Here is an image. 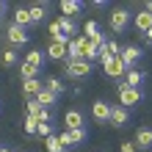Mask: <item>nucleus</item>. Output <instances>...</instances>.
Masks as SVG:
<instances>
[{"label": "nucleus", "mask_w": 152, "mask_h": 152, "mask_svg": "<svg viewBox=\"0 0 152 152\" xmlns=\"http://www.w3.org/2000/svg\"><path fill=\"white\" fill-rule=\"evenodd\" d=\"M130 22H133V17H130L127 8H113L111 17H108V28L113 33H124V31L130 28Z\"/></svg>", "instance_id": "nucleus-1"}, {"label": "nucleus", "mask_w": 152, "mask_h": 152, "mask_svg": "<svg viewBox=\"0 0 152 152\" xmlns=\"http://www.w3.org/2000/svg\"><path fill=\"white\" fill-rule=\"evenodd\" d=\"M144 100V91L141 88H130V86H124V83H119V105L122 108H136V105Z\"/></svg>", "instance_id": "nucleus-2"}, {"label": "nucleus", "mask_w": 152, "mask_h": 152, "mask_svg": "<svg viewBox=\"0 0 152 152\" xmlns=\"http://www.w3.org/2000/svg\"><path fill=\"white\" fill-rule=\"evenodd\" d=\"M91 72H94V64H88V61H66V66H64V75L72 80L88 77Z\"/></svg>", "instance_id": "nucleus-3"}, {"label": "nucleus", "mask_w": 152, "mask_h": 152, "mask_svg": "<svg viewBox=\"0 0 152 152\" xmlns=\"http://www.w3.org/2000/svg\"><path fill=\"white\" fill-rule=\"evenodd\" d=\"M88 138V133H86V127H80V130H64L58 136V141H61V147H64L66 152H69V147H80L83 141Z\"/></svg>", "instance_id": "nucleus-4"}, {"label": "nucleus", "mask_w": 152, "mask_h": 152, "mask_svg": "<svg viewBox=\"0 0 152 152\" xmlns=\"http://www.w3.org/2000/svg\"><path fill=\"white\" fill-rule=\"evenodd\" d=\"M141 47H136V44H127V47H122V53H119V61L124 64V69H136V64L141 61Z\"/></svg>", "instance_id": "nucleus-5"}, {"label": "nucleus", "mask_w": 152, "mask_h": 152, "mask_svg": "<svg viewBox=\"0 0 152 152\" xmlns=\"http://www.w3.org/2000/svg\"><path fill=\"white\" fill-rule=\"evenodd\" d=\"M100 64H102V72L108 75V77H113V80H122L124 72H127V69H124V64L119 61V56H116V58H102Z\"/></svg>", "instance_id": "nucleus-6"}, {"label": "nucleus", "mask_w": 152, "mask_h": 152, "mask_svg": "<svg viewBox=\"0 0 152 152\" xmlns=\"http://www.w3.org/2000/svg\"><path fill=\"white\" fill-rule=\"evenodd\" d=\"M91 119L97 124H111V102H105V100H97L91 105Z\"/></svg>", "instance_id": "nucleus-7"}, {"label": "nucleus", "mask_w": 152, "mask_h": 152, "mask_svg": "<svg viewBox=\"0 0 152 152\" xmlns=\"http://www.w3.org/2000/svg\"><path fill=\"white\" fill-rule=\"evenodd\" d=\"M6 39L11 42L14 47H20V44H28V42H31L28 31H25V28H20V25H14V22H11V25L6 28Z\"/></svg>", "instance_id": "nucleus-8"}, {"label": "nucleus", "mask_w": 152, "mask_h": 152, "mask_svg": "<svg viewBox=\"0 0 152 152\" xmlns=\"http://www.w3.org/2000/svg\"><path fill=\"white\" fill-rule=\"evenodd\" d=\"M83 47H86L83 36L69 39V44H66V61H83Z\"/></svg>", "instance_id": "nucleus-9"}, {"label": "nucleus", "mask_w": 152, "mask_h": 152, "mask_svg": "<svg viewBox=\"0 0 152 152\" xmlns=\"http://www.w3.org/2000/svg\"><path fill=\"white\" fill-rule=\"evenodd\" d=\"M111 124L113 127H127L130 124V111L122 105H111Z\"/></svg>", "instance_id": "nucleus-10"}, {"label": "nucleus", "mask_w": 152, "mask_h": 152, "mask_svg": "<svg viewBox=\"0 0 152 152\" xmlns=\"http://www.w3.org/2000/svg\"><path fill=\"white\" fill-rule=\"evenodd\" d=\"M66 44H69V42H53V39H50V44H47V58L64 61V58H66Z\"/></svg>", "instance_id": "nucleus-11"}, {"label": "nucleus", "mask_w": 152, "mask_h": 152, "mask_svg": "<svg viewBox=\"0 0 152 152\" xmlns=\"http://www.w3.org/2000/svg\"><path fill=\"white\" fill-rule=\"evenodd\" d=\"M56 22H58V28L64 31L66 39H75V36H77V22H75V17H58Z\"/></svg>", "instance_id": "nucleus-12"}, {"label": "nucleus", "mask_w": 152, "mask_h": 152, "mask_svg": "<svg viewBox=\"0 0 152 152\" xmlns=\"http://www.w3.org/2000/svg\"><path fill=\"white\" fill-rule=\"evenodd\" d=\"M47 3H33L31 8H28V14H31V25H42L44 22V17H47Z\"/></svg>", "instance_id": "nucleus-13"}, {"label": "nucleus", "mask_w": 152, "mask_h": 152, "mask_svg": "<svg viewBox=\"0 0 152 152\" xmlns=\"http://www.w3.org/2000/svg\"><path fill=\"white\" fill-rule=\"evenodd\" d=\"M64 124H66V130H80V127H86L83 113H80V111H66V116H64Z\"/></svg>", "instance_id": "nucleus-14"}, {"label": "nucleus", "mask_w": 152, "mask_h": 152, "mask_svg": "<svg viewBox=\"0 0 152 152\" xmlns=\"http://www.w3.org/2000/svg\"><path fill=\"white\" fill-rule=\"evenodd\" d=\"M133 25H136V31L147 33V31L152 28V14H149V11H138V14H133Z\"/></svg>", "instance_id": "nucleus-15"}, {"label": "nucleus", "mask_w": 152, "mask_h": 152, "mask_svg": "<svg viewBox=\"0 0 152 152\" xmlns=\"http://www.w3.org/2000/svg\"><path fill=\"white\" fill-rule=\"evenodd\" d=\"M144 72L141 69H127L124 72V86H130V88H141V83H144Z\"/></svg>", "instance_id": "nucleus-16"}, {"label": "nucleus", "mask_w": 152, "mask_h": 152, "mask_svg": "<svg viewBox=\"0 0 152 152\" xmlns=\"http://www.w3.org/2000/svg\"><path fill=\"white\" fill-rule=\"evenodd\" d=\"M42 80L39 77H33V80H22V94H25V100H31V97H36L42 91Z\"/></svg>", "instance_id": "nucleus-17"}, {"label": "nucleus", "mask_w": 152, "mask_h": 152, "mask_svg": "<svg viewBox=\"0 0 152 152\" xmlns=\"http://www.w3.org/2000/svg\"><path fill=\"white\" fill-rule=\"evenodd\" d=\"M136 147L138 149H152V127H141L136 133Z\"/></svg>", "instance_id": "nucleus-18"}, {"label": "nucleus", "mask_w": 152, "mask_h": 152, "mask_svg": "<svg viewBox=\"0 0 152 152\" xmlns=\"http://www.w3.org/2000/svg\"><path fill=\"white\" fill-rule=\"evenodd\" d=\"M83 3H80V0H64V3H61V17H75V14H80L83 11Z\"/></svg>", "instance_id": "nucleus-19"}, {"label": "nucleus", "mask_w": 152, "mask_h": 152, "mask_svg": "<svg viewBox=\"0 0 152 152\" xmlns=\"http://www.w3.org/2000/svg\"><path fill=\"white\" fill-rule=\"evenodd\" d=\"M36 102L42 105V108H53V105H56V102H58V97H56V94H53V91H47V88H44V86H42V91L36 94Z\"/></svg>", "instance_id": "nucleus-20"}, {"label": "nucleus", "mask_w": 152, "mask_h": 152, "mask_svg": "<svg viewBox=\"0 0 152 152\" xmlns=\"http://www.w3.org/2000/svg\"><path fill=\"white\" fill-rule=\"evenodd\" d=\"M42 83H44V88H47V91H53L56 97H61V94L66 91V83H61L58 77H47V80H42Z\"/></svg>", "instance_id": "nucleus-21"}, {"label": "nucleus", "mask_w": 152, "mask_h": 152, "mask_svg": "<svg viewBox=\"0 0 152 152\" xmlns=\"http://www.w3.org/2000/svg\"><path fill=\"white\" fill-rule=\"evenodd\" d=\"M14 25H20V28H25V31L31 28V14H28V8H17V11H14Z\"/></svg>", "instance_id": "nucleus-22"}, {"label": "nucleus", "mask_w": 152, "mask_h": 152, "mask_svg": "<svg viewBox=\"0 0 152 152\" xmlns=\"http://www.w3.org/2000/svg\"><path fill=\"white\" fill-rule=\"evenodd\" d=\"M22 61H25V64H31V66H39V69H42V66H44V53H42V50H31Z\"/></svg>", "instance_id": "nucleus-23"}, {"label": "nucleus", "mask_w": 152, "mask_h": 152, "mask_svg": "<svg viewBox=\"0 0 152 152\" xmlns=\"http://www.w3.org/2000/svg\"><path fill=\"white\" fill-rule=\"evenodd\" d=\"M20 77L22 80H33V77H39V66H31V64H20Z\"/></svg>", "instance_id": "nucleus-24"}, {"label": "nucleus", "mask_w": 152, "mask_h": 152, "mask_svg": "<svg viewBox=\"0 0 152 152\" xmlns=\"http://www.w3.org/2000/svg\"><path fill=\"white\" fill-rule=\"evenodd\" d=\"M100 33H102V31H100V25H97L94 20H88V22L83 25V39H97Z\"/></svg>", "instance_id": "nucleus-25"}, {"label": "nucleus", "mask_w": 152, "mask_h": 152, "mask_svg": "<svg viewBox=\"0 0 152 152\" xmlns=\"http://www.w3.org/2000/svg\"><path fill=\"white\" fill-rule=\"evenodd\" d=\"M44 149H47V152H66L64 147H61V141H58V136H56V133L44 138Z\"/></svg>", "instance_id": "nucleus-26"}, {"label": "nucleus", "mask_w": 152, "mask_h": 152, "mask_svg": "<svg viewBox=\"0 0 152 152\" xmlns=\"http://www.w3.org/2000/svg\"><path fill=\"white\" fill-rule=\"evenodd\" d=\"M17 61H20L17 50H6L3 56H0V64H3V66H17Z\"/></svg>", "instance_id": "nucleus-27"}, {"label": "nucleus", "mask_w": 152, "mask_h": 152, "mask_svg": "<svg viewBox=\"0 0 152 152\" xmlns=\"http://www.w3.org/2000/svg\"><path fill=\"white\" fill-rule=\"evenodd\" d=\"M22 130L28 133V136H36V130H39V124H36V119H33V116H28V113H25V119H22Z\"/></svg>", "instance_id": "nucleus-28"}, {"label": "nucleus", "mask_w": 152, "mask_h": 152, "mask_svg": "<svg viewBox=\"0 0 152 152\" xmlns=\"http://www.w3.org/2000/svg\"><path fill=\"white\" fill-rule=\"evenodd\" d=\"M33 119H36V124H50L53 122V113H50V108H42Z\"/></svg>", "instance_id": "nucleus-29"}, {"label": "nucleus", "mask_w": 152, "mask_h": 152, "mask_svg": "<svg viewBox=\"0 0 152 152\" xmlns=\"http://www.w3.org/2000/svg\"><path fill=\"white\" fill-rule=\"evenodd\" d=\"M39 111H42V105L36 102V97H31V100L25 102V113H28V116H36Z\"/></svg>", "instance_id": "nucleus-30"}, {"label": "nucleus", "mask_w": 152, "mask_h": 152, "mask_svg": "<svg viewBox=\"0 0 152 152\" xmlns=\"http://www.w3.org/2000/svg\"><path fill=\"white\" fill-rule=\"evenodd\" d=\"M138 147H136V141H122L119 144V152H136Z\"/></svg>", "instance_id": "nucleus-31"}, {"label": "nucleus", "mask_w": 152, "mask_h": 152, "mask_svg": "<svg viewBox=\"0 0 152 152\" xmlns=\"http://www.w3.org/2000/svg\"><path fill=\"white\" fill-rule=\"evenodd\" d=\"M36 136H42V138H47V136H53V127H50V124H39V130H36Z\"/></svg>", "instance_id": "nucleus-32"}, {"label": "nucleus", "mask_w": 152, "mask_h": 152, "mask_svg": "<svg viewBox=\"0 0 152 152\" xmlns=\"http://www.w3.org/2000/svg\"><path fill=\"white\" fill-rule=\"evenodd\" d=\"M144 44H152V28H149V31L144 33Z\"/></svg>", "instance_id": "nucleus-33"}, {"label": "nucleus", "mask_w": 152, "mask_h": 152, "mask_svg": "<svg viewBox=\"0 0 152 152\" xmlns=\"http://www.w3.org/2000/svg\"><path fill=\"white\" fill-rule=\"evenodd\" d=\"M3 14H6V3L0 0V20H3Z\"/></svg>", "instance_id": "nucleus-34"}, {"label": "nucleus", "mask_w": 152, "mask_h": 152, "mask_svg": "<svg viewBox=\"0 0 152 152\" xmlns=\"http://www.w3.org/2000/svg\"><path fill=\"white\" fill-rule=\"evenodd\" d=\"M144 11H149V14H152V0H149V3L144 6Z\"/></svg>", "instance_id": "nucleus-35"}, {"label": "nucleus", "mask_w": 152, "mask_h": 152, "mask_svg": "<svg viewBox=\"0 0 152 152\" xmlns=\"http://www.w3.org/2000/svg\"><path fill=\"white\" fill-rule=\"evenodd\" d=\"M0 152H14V149H8V147H0Z\"/></svg>", "instance_id": "nucleus-36"}, {"label": "nucleus", "mask_w": 152, "mask_h": 152, "mask_svg": "<svg viewBox=\"0 0 152 152\" xmlns=\"http://www.w3.org/2000/svg\"><path fill=\"white\" fill-rule=\"evenodd\" d=\"M17 152H28V149H17Z\"/></svg>", "instance_id": "nucleus-37"}]
</instances>
